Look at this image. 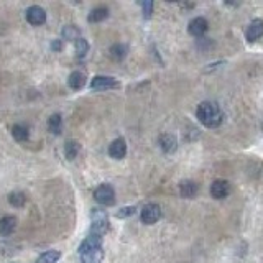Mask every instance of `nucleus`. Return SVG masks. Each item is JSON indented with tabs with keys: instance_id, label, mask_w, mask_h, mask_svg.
<instances>
[{
	"instance_id": "obj_1",
	"label": "nucleus",
	"mask_w": 263,
	"mask_h": 263,
	"mask_svg": "<svg viewBox=\"0 0 263 263\" xmlns=\"http://www.w3.org/2000/svg\"><path fill=\"white\" fill-rule=\"evenodd\" d=\"M196 117L198 120L203 123L207 128H217L224 120V112L220 110L219 104L211 102V101H204L198 106L196 110Z\"/></svg>"
},
{
	"instance_id": "obj_2",
	"label": "nucleus",
	"mask_w": 263,
	"mask_h": 263,
	"mask_svg": "<svg viewBox=\"0 0 263 263\" xmlns=\"http://www.w3.org/2000/svg\"><path fill=\"white\" fill-rule=\"evenodd\" d=\"M79 257L81 263H102V237L89 234V237H86L79 245Z\"/></svg>"
},
{
	"instance_id": "obj_3",
	"label": "nucleus",
	"mask_w": 263,
	"mask_h": 263,
	"mask_svg": "<svg viewBox=\"0 0 263 263\" xmlns=\"http://www.w3.org/2000/svg\"><path fill=\"white\" fill-rule=\"evenodd\" d=\"M91 219H92V225H91V234L99 235L104 237L109 231V217L107 212L102 209H92L91 212Z\"/></svg>"
},
{
	"instance_id": "obj_4",
	"label": "nucleus",
	"mask_w": 263,
	"mask_h": 263,
	"mask_svg": "<svg viewBox=\"0 0 263 263\" xmlns=\"http://www.w3.org/2000/svg\"><path fill=\"white\" fill-rule=\"evenodd\" d=\"M94 199L102 206H114L115 204V191L110 184H101L94 191Z\"/></svg>"
},
{
	"instance_id": "obj_5",
	"label": "nucleus",
	"mask_w": 263,
	"mask_h": 263,
	"mask_svg": "<svg viewBox=\"0 0 263 263\" xmlns=\"http://www.w3.org/2000/svg\"><path fill=\"white\" fill-rule=\"evenodd\" d=\"M161 217V207L156 203H150L147 206H143V209L140 211V219L143 224L147 225H153L156 224Z\"/></svg>"
},
{
	"instance_id": "obj_6",
	"label": "nucleus",
	"mask_w": 263,
	"mask_h": 263,
	"mask_svg": "<svg viewBox=\"0 0 263 263\" xmlns=\"http://www.w3.org/2000/svg\"><path fill=\"white\" fill-rule=\"evenodd\" d=\"M120 84L117 79L110 78V76H95L91 81V89L92 91H109V89H117Z\"/></svg>"
},
{
	"instance_id": "obj_7",
	"label": "nucleus",
	"mask_w": 263,
	"mask_h": 263,
	"mask_svg": "<svg viewBox=\"0 0 263 263\" xmlns=\"http://www.w3.org/2000/svg\"><path fill=\"white\" fill-rule=\"evenodd\" d=\"M26 20L33 26H40L46 22V12L40 5H31L26 9Z\"/></svg>"
},
{
	"instance_id": "obj_8",
	"label": "nucleus",
	"mask_w": 263,
	"mask_h": 263,
	"mask_svg": "<svg viewBox=\"0 0 263 263\" xmlns=\"http://www.w3.org/2000/svg\"><path fill=\"white\" fill-rule=\"evenodd\" d=\"M231 192V184L225 179H216L211 184V196L214 199H224Z\"/></svg>"
},
{
	"instance_id": "obj_9",
	"label": "nucleus",
	"mask_w": 263,
	"mask_h": 263,
	"mask_svg": "<svg viewBox=\"0 0 263 263\" xmlns=\"http://www.w3.org/2000/svg\"><path fill=\"white\" fill-rule=\"evenodd\" d=\"M109 155L114 160H122L127 155V143L123 138H115V140L109 145Z\"/></svg>"
},
{
	"instance_id": "obj_10",
	"label": "nucleus",
	"mask_w": 263,
	"mask_h": 263,
	"mask_svg": "<svg viewBox=\"0 0 263 263\" xmlns=\"http://www.w3.org/2000/svg\"><path fill=\"white\" fill-rule=\"evenodd\" d=\"M209 28V23L207 20L203 17H196L194 20H191V23L188 26V31L192 35V37H203V35Z\"/></svg>"
},
{
	"instance_id": "obj_11",
	"label": "nucleus",
	"mask_w": 263,
	"mask_h": 263,
	"mask_svg": "<svg viewBox=\"0 0 263 263\" xmlns=\"http://www.w3.org/2000/svg\"><path fill=\"white\" fill-rule=\"evenodd\" d=\"M261 37H263V20L257 18L248 25V28L245 31V38L248 41H257Z\"/></svg>"
},
{
	"instance_id": "obj_12",
	"label": "nucleus",
	"mask_w": 263,
	"mask_h": 263,
	"mask_svg": "<svg viewBox=\"0 0 263 263\" xmlns=\"http://www.w3.org/2000/svg\"><path fill=\"white\" fill-rule=\"evenodd\" d=\"M158 142H160V147L165 153H175L176 148H178V142L176 138L173 137L171 134H163L158 138Z\"/></svg>"
},
{
	"instance_id": "obj_13",
	"label": "nucleus",
	"mask_w": 263,
	"mask_h": 263,
	"mask_svg": "<svg viewBox=\"0 0 263 263\" xmlns=\"http://www.w3.org/2000/svg\"><path fill=\"white\" fill-rule=\"evenodd\" d=\"M198 191H199V186L194 183V181H181L179 183V194H181V198L184 199H191V198H194L198 194Z\"/></svg>"
},
{
	"instance_id": "obj_14",
	"label": "nucleus",
	"mask_w": 263,
	"mask_h": 263,
	"mask_svg": "<svg viewBox=\"0 0 263 263\" xmlns=\"http://www.w3.org/2000/svg\"><path fill=\"white\" fill-rule=\"evenodd\" d=\"M68 84L74 91H79V89L86 86V74L81 71H73L68 78Z\"/></svg>"
},
{
	"instance_id": "obj_15",
	"label": "nucleus",
	"mask_w": 263,
	"mask_h": 263,
	"mask_svg": "<svg viewBox=\"0 0 263 263\" xmlns=\"http://www.w3.org/2000/svg\"><path fill=\"white\" fill-rule=\"evenodd\" d=\"M17 229V219L13 216H5L0 219V234L2 235H10Z\"/></svg>"
},
{
	"instance_id": "obj_16",
	"label": "nucleus",
	"mask_w": 263,
	"mask_h": 263,
	"mask_svg": "<svg viewBox=\"0 0 263 263\" xmlns=\"http://www.w3.org/2000/svg\"><path fill=\"white\" fill-rule=\"evenodd\" d=\"M109 17V9H106V7H95V9L89 13L87 20L91 23H99V22H104Z\"/></svg>"
},
{
	"instance_id": "obj_17",
	"label": "nucleus",
	"mask_w": 263,
	"mask_h": 263,
	"mask_svg": "<svg viewBox=\"0 0 263 263\" xmlns=\"http://www.w3.org/2000/svg\"><path fill=\"white\" fill-rule=\"evenodd\" d=\"M48 130L54 135L61 134V130H63V119H61L59 114H53L50 119H48Z\"/></svg>"
},
{
	"instance_id": "obj_18",
	"label": "nucleus",
	"mask_w": 263,
	"mask_h": 263,
	"mask_svg": "<svg viewBox=\"0 0 263 263\" xmlns=\"http://www.w3.org/2000/svg\"><path fill=\"white\" fill-rule=\"evenodd\" d=\"M59 258H61L59 250H48L45 253H41L40 257L35 260V263H58Z\"/></svg>"
},
{
	"instance_id": "obj_19",
	"label": "nucleus",
	"mask_w": 263,
	"mask_h": 263,
	"mask_svg": "<svg viewBox=\"0 0 263 263\" xmlns=\"http://www.w3.org/2000/svg\"><path fill=\"white\" fill-rule=\"evenodd\" d=\"M61 35H63L64 40L74 41V43L81 38V31H79V28L76 25H66L64 28H63V31H61Z\"/></svg>"
},
{
	"instance_id": "obj_20",
	"label": "nucleus",
	"mask_w": 263,
	"mask_h": 263,
	"mask_svg": "<svg viewBox=\"0 0 263 263\" xmlns=\"http://www.w3.org/2000/svg\"><path fill=\"white\" fill-rule=\"evenodd\" d=\"M79 150H81V145H79L78 142L69 140V142L66 143V147H64V156H66V160L73 161L74 158L79 155Z\"/></svg>"
},
{
	"instance_id": "obj_21",
	"label": "nucleus",
	"mask_w": 263,
	"mask_h": 263,
	"mask_svg": "<svg viewBox=\"0 0 263 263\" xmlns=\"http://www.w3.org/2000/svg\"><path fill=\"white\" fill-rule=\"evenodd\" d=\"M109 54H110V58H112L114 61H122L123 58L127 56V46L117 43V45H114V46H110Z\"/></svg>"
},
{
	"instance_id": "obj_22",
	"label": "nucleus",
	"mask_w": 263,
	"mask_h": 263,
	"mask_svg": "<svg viewBox=\"0 0 263 263\" xmlns=\"http://www.w3.org/2000/svg\"><path fill=\"white\" fill-rule=\"evenodd\" d=\"M12 135L13 138H15L17 142H25V140H28V137H30V132L28 128H26L25 125H13L12 127Z\"/></svg>"
},
{
	"instance_id": "obj_23",
	"label": "nucleus",
	"mask_w": 263,
	"mask_h": 263,
	"mask_svg": "<svg viewBox=\"0 0 263 263\" xmlns=\"http://www.w3.org/2000/svg\"><path fill=\"white\" fill-rule=\"evenodd\" d=\"M74 48H76V54H78V58H84L87 51H89V43L86 38H79L78 41L74 43Z\"/></svg>"
},
{
	"instance_id": "obj_24",
	"label": "nucleus",
	"mask_w": 263,
	"mask_h": 263,
	"mask_svg": "<svg viewBox=\"0 0 263 263\" xmlns=\"http://www.w3.org/2000/svg\"><path fill=\"white\" fill-rule=\"evenodd\" d=\"M9 203L13 206V207H23L26 204V196L23 192H12L9 196Z\"/></svg>"
},
{
	"instance_id": "obj_25",
	"label": "nucleus",
	"mask_w": 263,
	"mask_h": 263,
	"mask_svg": "<svg viewBox=\"0 0 263 263\" xmlns=\"http://www.w3.org/2000/svg\"><path fill=\"white\" fill-rule=\"evenodd\" d=\"M135 211H137L135 206H127V207H122V209L117 212L115 216H117V219H127L130 216H134Z\"/></svg>"
},
{
	"instance_id": "obj_26",
	"label": "nucleus",
	"mask_w": 263,
	"mask_h": 263,
	"mask_svg": "<svg viewBox=\"0 0 263 263\" xmlns=\"http://www.w3.org/2000/svg\"><path fill=\"white\" fill-rule=\"evenodd\" d=\"M142 7H143V17L150 18L151 12H153V2H151V0H145V2L142 4Z\"/></svg>"
},
{
	"instance_id": "obj_27",
	"label": "nucleus",
	"mask_w": 263,
	"mask_h": 263,
	"mask_svg": "<svg viewBox=\"0 0 263 263\" xmlns=\"http://www.w3.org/2000/svg\"><path fill=\"white\" fill-rule=\"evenodd\" d=\"M51 50L53 51H61V50H63V41H61V40H54L53 43H51Z\"/></svg>"
}]
</instances>
